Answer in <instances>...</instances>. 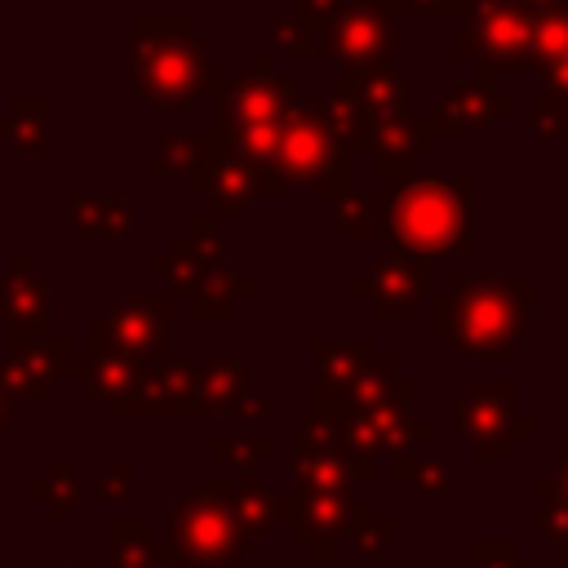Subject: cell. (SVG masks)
<instances>
[{"instance_id": "13", "label": "cell", "mask_w": 568, "mask_h": 568, "mask_svg": "<svg viewBox=\"0 0 568 568\" xmlns=\"http://www.w3.org/2000/svg\"><path fill=\"white\" fill-rule=\"evenodd\" d=\"M457 435L475 439V453L479 457H506L515 435H528V430H515V395L510 386H484L475 390L470 399L457 404Z\"/></svg>"}, {"instance_id": "40", "label": "cell", "mask_w": 568, "mask_h": 568, "mask_svg": "<svg viewBox=\"0 0 568 568\" xmlns=\"http://www.w3.org/2000/svg\"><path fill=\"white\" fill-rule=\"evenodd\" d=\"M9 404H13V399H9V395H4V386H0V430L9 426Z\"/></svg>"}, {"instance_id": "23", "label": "cell", "mask_w": 568, "mask_h": 568, "mask_svg": "<svg viewBox=\"0 0 568 568\" xmlns=\"http://www.w3.org/2000/svg\"><path fill=\"white\" fill-rule=\"evenodd\" d=\"M146 359H133V355H93V364H89V386H93V395L98 399H124V395H133L138 390V382L146 377Z\"/></svg>"}, {"instance_id": "4", "label": "cell", "mask_w": 568, "mask_h": 568, "mask_svg": "<svg viewBox=\"0 0 568 568\" xmlns=\"http://www.w3.org/2000/svg\"><path fill=\"white\" fill-rule=\"evenodd\" d=\"M470 178H417L382 204V231L417 257L470 253Z\"/></svg>"}, {"instance_id": "38", "label": "cell", "mask_w": 568, "mask_h": 568, "mask_svg": "<svg viewBox=\"0 0 568 568\" xmlns=\"http://www.w3.org/2000/svg\"><path fill=\"white\" fill-rule=\"evenodd\" d=\"M559 493H564V501H568V448L559 453Z\"/></svg>"}, {"instance_id": "36", "label": "cell", "mask_w": 568, "mask_h": 568, "mask_svg": "<svg viewBox=\"0 0 568 568\" xmlns=\"http://www.w3.org/2000/svg\"><path fill=\"white\" fill-rule=\"evenodd\" d=\"M337 9H342V0H293V9H288V13H297L302 22H311V27L320 31Z\"/></svg>"}, {"instance_id": "16", "label": "cell", "mask_w": 568, "mask_h": 568, "mask_svg": "<svg viewBox=\"0 0 568 568\" xmlns=\"http://www.w3.org/2000/svg\"><path fill=\"white\" fill-rule=\"evenodd\" d=\"M0 315L9 320L13 337H49V284L31 275L27 257L0 275Z\"/></svg>"}, {"instance_id": "2", "label": "cell", "mask_w": 568, "mask_h": 568, "mask_svg": "<svg viewBox=\"0 0 568 568\" xmlns=\"http://www.w3.org/2000/svg\"><path fill=\"white\" fill-rule=\"evenodd\" d=\"M209 44L182 13H138L133 18V89L155 111H186L204 89Z\"/></svg>"}, {"instance_id": "14", "label": "cell", "mask_w": 568, "mask_h": 568, "mask_svg": "<svg viewBox=\"0 0 568 568\" xmlns=\"http://www.w3.org/2000/svg\"><path fill=\"white\" fill-rule=\"evenodd\" d=\"M373 519V506L368 501H351V493H297V501L288 506V528L293 537L311 541L315 555H333V537L337 532H351L355 524Z\"/></svg>"}, {"instance_id": "12", "label": "cell", "mask_w": 568, "mask_h": 568, "mask_svg": "<svg viewBox=\"0 0 568 568\" xmlns=\"http://www.w3.org/2000/svg\"><path fill=\"white\" fill-rule=\"evenodd\" d=\"M191 186H195L200 200L213 204V213H244L262 195L257 169L235 146H226L217 133L204 138V155H200V169H195Z\"/></svg>"}, {"instance_id": "29", "label": "cell", "mask_w": 568, "mask_h": 568, "mask_svg": "<svg viewBox=\"0 0 568 568\" xmlns=\"http://www.w3.org/2000/svg\"><path fill=\"white\" fill-rule=\"evenodd\" d=\"M395 475H399L404 484H413L417 493H435V497L448 493V466H444V462H413V457H399V462H395Z\"/></svg>"}, {"instance_id": "33", "label": "cell", "mask_w": 568, "mask_h": 568, "mask_svg": "<svg viewBox=\"0 0 568 568\" xmlns=\"http://www.w3.org/2000/svg\"><path fill=\"white\" fill-rule=\"evenodd\" d=\"M537 129L541 133H568V102H564V93H546V98H537Z\"/></svg>"}, {"instance_id": "25", "label": "cell", "mask_w": 568, "mask_h": 568, "mask_svg": "<svg viewBox=\"0 0 568 568\" xmlns=\"http://www.w3.org/2000/svg\"><path fill=\"white\" fill-rule=\"evenodd\" d=\"M71 226L84 235H124L129 209L120 200H80V204H71Z\"/></svg>"}, {"instance_id": "5", "label": "cell", "mask_w": 568, "mask_h": 568, "mask_svg": "<svg viewBox=\"0 0 568 568\" xmlns=\"http://www.w3.org/2000/svg\"><path fill=\"white\" fill-rule=\"evenodd\" d=\"M169 528H173V550L182 568H240V559L253 546L235 519L231 484H204L186 493L173 506Z\"/></svg>"}, {"instance_id": "9", "label": "cell", "mask_w": 568, "mask_h": 568, "mask_svg": "<svg viewBox=\"0 0 568 568\" xmlns=\"http://www.w3.org/2000/svg\"><path fill=\"white\" fill-rule=\"evenodd\" d=\"M404 102H408V84H404L395 71H377V75L337 71V80H333V106H328V111H333V120H337L346 146H351V151H364L368 138H373L382 124L408 115Z\"/></svg>"}, {"instance_id": "8", "label": "cell", "mask_w": 568, "mask_h": 568, "mask_svg": "<svg viewBox=\"0 0 568 568\" xmlns=\"http://www.w3.org/2000/svg\"><path fill=\"white\" fill-rule=\"evenodd\" d=\"M457 53L475 58V67L484 75L537 62L532 58V9L519 4V0H475V4H462Z\"/></svg>"}, {"instance_id": "21", "label": "cell", "mask_w": 568, "mask_h": 568, "mask_svg": "<svg viewBox=\"0 0 568 568\" xmlns=\"http://www.w3.org/2000/svg\"><path fill=\"white\" fill-rule=\"evenodd\" d=\"M111 568H182V559L151 524H111Z\"/></svg>"}, {"instance_id": "18", "label": "cell", "mask_w": 568, "mask_h": 568, "mask_svg": "<svg viewBox=\"0 0 568 568\" xmlns=\"http://www.w3.org/2000/svg\"><path fill=\"white\" fill-rule=\"evenodd\" d=\"M373 359L368 342H315V408H342L351 404V390Z\"/></svg>"}, {"instance_id": "37", "label": "cell", "mask_w": 568, "mask_h": 568, "mask_svg": "<svg viewBox=\"0 0 568 568\" xmlns=\"http://www.w3.org/2000/svg\"><path fill=\"white\" fill-rule=\"evenodd\" d=\"M129 475H133V466H129L124 457H120V462H111V479H102V484H98V497H129V493H133Z\"/></svg>"}, {"instance_id": "15", "label": "cell", "mask_w": 568, "mask_h": 568, "mask_svg": "<svg viewBox=\"0 0 568 568\" xmlns=\"http://www.w3.org/2000/svg\"><path fill=\"white\" fill-rule=\"evenodd\" d=\"M426 280H430V257H417V253L399 248V253L382 257L368 280H355V293L373 297L377 315H404V311H413L422 302Z\"/></svg>"}, {"instance_id": "3", "label": "cell", "mask_w": 568, "mask_h": 568, "mask_svg": "<svg viewBox=\"0 0 568 568\" xmlns=\"http://www.w3.org/2000/svg\"><path fill=\"white\" fill-rule=\"evenodd\" d=\"M532 320V280H457L448 297L435 302V333L462 355L497 359L510 355Z\"/></svg>"}, {"instance_id": "22", "label": "cell", "mask_w": 568, "mask_h": 568, "mask_svg": "<svg viewBox=\"0 0 568 568\" xmlns=\"http://www.w3.org/2000/svg\"><path fill=\"white\" fill-rule=\"evenodd\" d=\"M231 501H235V519H240V528H244L248 541H257L266 528H275L288 515V506H280V497L271 488H262L257 479H240L231 488Z\"/></svg>"}, {"instance_id": "41", "label": "cell", "mask_w": 568, "mask_h": 568, "mask_svg": "<svg viewBox=\"0 0 568 568\" xmlns=\"http://www.w3.org/2000/svg\"><path fill=\"white\" fill-rule=\"evenodd\" d=\"M58 568H71V564H58ZM75 568H89V564H84V559H80V564H75Z\"/></svg>"}, {"instance_id": "1", "label": "cell", "mask_w": 568, "mask_h": 568, "mask_svg": "<svg viewBox=\"0 0 568 568\" xmlns=\"http://www.w3.org/2000/svg\"><path fill=\"white\" fill-rule=\"evenodd\" d=\"M262 195H351V146L328 106L297 98L275 129L271 151L257 160Z\"/></svg>"}, {"instance_id": "20", "label": "cell", "mask_w": 568, "mask_h": 568, "mask_svg": "<svg viewBox=\"0 0 568 568\" xmlns=\"http://www.w3.org/2000/svg\"><path fill=\"white\" fill-rule=\"evenodd\" d=\"M501 111H506V102H501L488 84L470 80V84H457V89L439 102V111H435V129H444V133L493 129V120H497Z\"/></svg>"}, {"instance_id": "19", "label": "cell", "mask_w": 568, "mask_h": 568, "mask_svg": "<svg viewBox=\"0 0 568 568\" xmlns=\"http://www.w3.org/2000/svg\"><path fill=\"white\" fill-rule=\"evenodd\" d=\"M244 382H248V368H244V359H235V355L213 359V364H195V382H191V417H209V413L240 408V399H244Z\"/></svg>"}, {"instance_id": "17", "label": "cell", "mask_w": 568, "mask_h": 568, "mask_svg": "<svg viewBox=\"0 0 568 568\" xmlns=\"http://www.w3.org/2000/svg\"><path fill=\"white\" fill-rule=\"evenodd\" d=\"M430 146H435V120L399 115V120L382 124L359 155H368L382 178H404L413 169V160H422Z\"/></svg>"}, {"instance_id": "34", "label": "cell", "mask_w": 568, "mask_h": 568, "mask_svg": "<svg viewBox=\"0 0 568 568\" xmlns=\"http://www.w3.org/2000/svg\"><path fill=\"white\" fill-rule=\"evenodd\" d=\"M475 568H532V564L515 559V550L506 541H484V546H475Z\"/></svg>"}, {"instance_id": "28", "label": "cell", "mask_w": 568, "mask_h": 568, "mask_svg": "<svg viewBox=\"0 0 568 568\" xmlns=\"http://www.w3.org/2000/svg\"><path fill=\"white\" fill-rule=\"evenodd\" d=\"M377 222H382V204H373L355 191L346 200H337V209H333V231L337 235H373Z\"/></svg>"}, {"instance_id": "35", "label": "cell", "mask_w": 568, "mask_h": 568, "mask_svg": "<svg viewBox=\"0 0 568 568\" xmlns=\"http://www.w3.org/2000/svg\"><path fill=\"white\" fill-rule=\"evenodd\" d=\"M537 524H541V532H546V537H555V541H559V555H568V501H564V506H546Z\"/></svg>"}, {"instance_id": "27", "label": "cell", "mask_w": 568, "mask_h": 568, "mask_svg": "<svg viewBox=\"0 0 568 568\" xmlns=\"http://www.w3.org/2000/svg\"><path fill=\"white\" fill-rule=\"evenodd\" d=\"M31 497H40V501L53 510V519H67L71 501H80L84 488H80V479L67 470V462H53V466H49V479L31 484Z\"/></svg>"}, {"instance_id": "26", "label": "cell", "mask_w": 568, "mask_h": 568, "mask_svg": "<svg viewBox=\"0 0 568 568\" xmlns=\"http://www.w3.org/2000/svg\"><path fill=\"white\" fill-rule=\"evenodd\" d=\"M200 155H204V138H164V142L155 146V164H151V173H155V178H173V173L195 178Z\"/></svg>"}, {"instance_id": "30", "label": "cell", "mask_w": 568, "mask_h": 568, "mask_svg": "<svg viewBox=\"0 0 568 568\" xmlns=\"http://www.w3.org/2000/svg\"><path fill=\"white\" fill-rule=\"evenodd\" d=\"M346 546H351V555H359V559H382L386 546H390V524L373 515V519H364V524H355V528L346 532Z\"/></svg>"}, {"instance_id": "24", "label": "cell", "mask_w": 568, "mask_h": 568, "mask_svg": "<svg viewBox=\"0 0 568 568\" xmlns=\"http://www.w3.org/2000/svg\"><path fill=\"white\" fill-rule=\"evenodd\" d=\"M9 151L27 155V151H44L49 146V102L44 98H18L13 115H9Z\"/></svg>"}, {"instance_id": "11", "label": "cell", "mask_w": 568, "mask_h": 568, "mask_svg": "<svg viewBox=\"0 0 568 568\" xmlns=\"http://www.w3.org/2000/svg\"><path fill=\"white\" fill-rule=\"evenodd\" d=\"M133 355L146 364L169 359V306L160 297H133L111 306L93 324V355Z\"/></svg>"}, {"instance_id": "6", "label": "cell", "mask_w": 568, "mask_h": 568, "mask_svg": "<svg viewBox=\"0 0 568 568\" xmlns=\"http://www.w3.org/2000/svg\"><path fill=\"white\" fill-rule=\"evenodd\" d=\"M160 275L173 280L178 293H186L195 302V315H231V302L253 293L248 280H240L231 271V257H226V240L209 231V222L200 217L191 226V235L173 240V253L155 262Z\"/></svg>"}, {"instance_id": "32", "label": "cell", "mask_w": 568, "mask_h": 568, "mask_svg": "<svg viewBox=\"0 0 568 568\" xmlns=\"http://www.w3.org/2000/svg\"><path fill=\"white\" fill-rule=\"evenodd\" d=\"M213 453H217L222 462H231L240 475H248L257 462H266V457H271V444H266V439H253V448H235L231 439H217V444H213Z\"/></svg>"}, {"instance_id": "31", "label": "cell", "mask_w": 568, "mask_h": 568, "mask_svg": "<svg viewBox=\"0 0 568 568\" xmlns=\"http://www.w3.org/2000/svg\"><path fill=\"white\" fill-rule=\"evenodd\" d=\"M271 36H275V44H284V53H297V58H306L315 49V27L302 22L297 13H280L271 22Z\"/></svg>"}, {"instance_id": "10", "label": "cell", "mask_w": 568, "mask_h": 568, "mask_svg": "<svg viewBox=\"0 0 568 568\" xmlns=\"http://www.w3.org/2000/svg\"><path fill=\"white\" fill-rule=\"evenodd\" d=\"M209 93L217 98L213 124H226V129H271L297 102V89L284 75H275L271 58H257L248 75H213Z\"/></svg>"}, {"instance_id": "7", "label": "cell", "mask_w": 568, "mask_h": 568, "mask_svg": "<svg viewBox=\"0 0 568 568\" xmlns=\"http://www.w3.org/2000/svg\"><path fill=\"white\" fill-rule=\"evenodd\" d=\"M399 9H404L399 0H351V4L342 0V9L315 31V49L351 75L390 71Z\"/></svg>"}, {"instance_id": "39", "label": "cell", "mask_w": 568, "mask_h": 568, "mask_svg": "<svg viewBox=\"0 0 568 568\" xmlns=\"http://www.w3.org/2000/svg\"><path fill=\"white\" fill-rule=\"evenodd\" d=\"M519 4H528L532 13H541V9H555V4H564V0H519Z\"/></svg>"}]
</instances>
